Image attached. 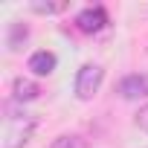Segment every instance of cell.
Listing matches in <instances>:
<instances>
[{
    "mask_svg": "<svg viewBox=\"0 0 148 148\" xmlns=\"http://www.w3.org/2000/svg\"><path fill=\"white\" fill-rule=\"evenodd\" d=\"M35 125H38V119H35V116H29V113H23V116L9 113V116H6L3 148H23V145L29 142V136H32Z\"/></svg>",
    "mask_w": 148,
    "mask_h": 148,
    "instance_id": "1",
    "label": "cell"
},
{
    "mask_svg": "<svg viewBox=\"0 0 148 148\" xmlns=\"http://www.w3.org/2000/svg\"><path fill=\"white\" fill-rule=\"evenodd\" d=\"M102 82H105V70H102L99 64H84V67L76 73V96H79L82 102H90V99L99 93Z\"/></svg>",
    "mask_w": 148,
    "mask_h": 148,
    "instance_id": "2",
    "label": "cell"
},
{
    "mask_svg": "<svg viewBox=\"0 0 148 148\" xmlns=\"http://www.w3.org/2000/svg\"><path fill=\"white\" fill-rule=\"evenodd\" d=\"M76 26H79L82 32L93 35V32H99V29L108 26V12H105L102 6H87V9H82V12L76 15Z\"/></svg>",
    "mask_w": 148,
    "mask_h": 148,
    "instance_id": "3",
    "label": "cell"
},
{
    "mask_svg": "<svg viewBox=\"0 0 148 148\" xmlns=\"http://www.w3.org/2000/svg\"><path fill=\"white\" fill-rule=\"evenodd\" d=\"M119 96L122 99H148V73H131L119 82Z\"/></svg>",
    "mask_w": 148,
    "mask_h": 148,
    "instance_id": "4",
    "label": "cell"
},
{
    "mask_svg": "<svg viewBox=\"0 0 148 148\" xmlns=\"http://www.w3.org/2000/svg\"><path fill=\"white\" fill-rule=\"evenodd\" d=\"M55 64H58V58L49 49H38V52L29 55V70L35 73V76H49V73L55 70Z\"/></svg>",
    "mask_w": 148,
    "mask_h": 148,
    "instance_id": "5",
    "label": "cell"
},
{
    "mask_svg": "<svg viewBox=\"0 0 148 148\" xmlns=\"http://www.w3.org/2000/svg\"><path fill=\"white\" fill-rule=\"evenodd\" d=\"M12 93H15V102H35L41 96V87H38V82L21 76V79L12 82Z\"/></svg>",
    "mask_w": 148,
    "mask_h": 148,
    "instance_id": "6",
    "label": "cell"
},
{
    "mask_svg": "<svg viewBox=\"0 0 148 148\" xmlns=\"http://www.w3.org/2000/svg\"><path fill=\"white\" fill-rule=\"evenodd\" d=\"M29 38V26L26 23H21V21H15L12 26H9V49H21V44Z\"/></svg>",
    "mask_w": 148,
    "mask_h": 148,
    "instance_id": "7",
    "label": "cell"
},
{
    "mask_svg": "<svg viewBox=\"0 0 148 148\" xmlns=\"http://www.w3.org/2000/svg\"><path fill=\"white\" fill-rule=\"evenodd\" d=\"M49 148H87V145H84V139H82V136H76V134H64V136L52 139V145H49Z\"/></svg>",
    "mask_w": 148,
    "mask_h": 148,
    "instance_id": "8",
    "label": "cell"
},
{
    "mask_svg": "<svg viewBox=\"0 0 148 148\" xmlns=\"http://www.w3.org/2000/svg\"><path fill=\"white\" fill-rule=\"evenodd\" d=\"M32 9H35V12H41V15H52V12L67 9V3H32Z\"/></svg>",
    "mask_w": 148,
    "mask_h": 148,
    "instance_id": "9",
    "label": "cell"
},
{
    "mask_svg": "<svg viewBox=\"0 0 148 148\" xmlns=\"http://www.w3.org/2000/svg\"><path fill=\"white\" fill-rule=\"evenodd\" d=\"M136 125H139V131H145V134H148V105H142V108H139V113H136Z\"/></svg>",
    "mask_w": 148,
    "mask_h": 148,
    "instance_id": "10",
    "label": "cell"
}]
</instances>
